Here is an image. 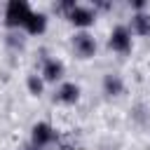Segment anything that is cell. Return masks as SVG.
<instances>
[{
	"label": "cell",
	"instance_id": "cell-1",
	"mask_svg": "<svg viewBox=\"0 0 150 150\" xmlns=\"http://www.w3.org/2000/svg\"><path fill=\"white\" fill-rule=\"evenodd\" d=\"M30 14H33V9L26 0H9L7 7H5V23H7V28L19 30V28L26 26Z\"/></svg>",
	"mask_w": 150,
	"mask_h": 150
},
{
	"label": "cell",
	"instance_id": "cell-2",
	"mask_svg": "<svg viewBox=\"0 0 150 150\" xmlns=\"http://www.w3.org/2000/svg\"><path fill=\"white\" fill-rule=\"evenodd\" d=\"M131 42H134L131 30H129V26H122V23L115 26L110 30V35H108V47L115 54H129L131 52Z\"/></svg>",
	"mask_w": 150,
	"mask_h": 150
},
{
	"label": "cell",
	"instance_id": "cell-3",
	"mask_svg": "<svg viewBox=\"0 0 150 150\" xmlns=\"http://www.w3.org/2000/svg\"><path fill=\"white\" fill-rule=\"evenodd\" d=\"M54 141H56V129H54L49 122H38V124H33V129H30V145H33L35 150H42V148L52 145Z\"/></svg>",
	"mask_w": 150,
	"mask_h": 150
},
{
	"label": "cell",
	"instance_id": "cell-4",
	"mask_svg": "<svg viewBox=\"0 0 150 150\" xmlns=\"http://www.w3.org/2000/svg\"><path fill=\"white\" fill-rule=\"evenodd\" d=\"M66 19H68L73 26H77V28H87V26H91V23H94L96 12H94V7H89V5L73 2V7L66 12Z\"/></svg>",
	"mask_w": 150,
	"mask_h": 150
},
{
	"label": "cell",
	"instance_id": "cell-5",
	"mask_svg": "<svg viewBox=\"0 0 150 150\" xmlns=\"http://www.w3.org/2000/svg\"><path fill=\"white\" fill-rule=\"evenodd\" d=\"M73 49H75V54L80 59H91L96 54V40H94V35L87 33V30L75 33L73 35Z\"/></svg>",
	"mask_w": 150,
	"mask_h": 150
},
{
	"label": "cell",
	"instance_id": "cell-6",
	"mask_svg": "<svg viewBox=\"0 0 150 150\" xmlns=\"http://www.w3.org/2000/svg\"><path fill=\"white\" fill-rule=\"evenodd\" d=\"M63 73H66L63 61H59V59H54V56H49V59H45V61H42L40 77H42L45 82H59V80L63 77Z\"/></svg>",
	"mask_w": 150,
	"mask_h": 150
},
{
	"label": "cell",
	"instance_id": "cell-7",
	"mask_svg": "<svg viewBox=\"0 0 150 150\" xmlns=\"http://www.w3.org/2000/svg\"><path fill=\"white\" fill-rule=\"evenodd\" d=\"M77 98H80V87L75 82H61L54 91V101L61 105H73L77 103Z\"/></svg>",
	"mask_w": 150,
	"mask_h": 150
},
{
	"label": "cell",
	"instance_id": "cell-8",
	"mask_svg": "<svg viewBox=\"0 0 150 150\" xmlns=\"http://www.w3.org/2000/svg\"><path fill=\"white\" fill-rule=\"evenodd\" d=\"M131 35H150V12H134L131 16V26H129Z\"/></svg>",
	"mask_w": 150,
	"mask_h": 150
},
{
	"label": "cell",
	"instance_id": "cell-9",
	"mask_svg": "<svg viewBox=\"0 0 150 150\" xmlns=\"http://www.w3.org/2000/svg\"><path fill=\"white\" fill-rule=\"evenodd\" d=\"M45 28H47V16H45L42 12H33V14L28 16L26 26H23V30H26L28 35H42Z\"/></svg>",
	"mask_w": 150,
	"mask_h": 150
},
{
	"label": "cell",
	"instance_id": "cell-10",
	"mask_svg": "<svg viewBox=\"0 0 150 150\" xmlns=\"http://www.w3.org/2000/svg\"><path fill=\"white\" fill-rule=\"evenodd\" d=\"M103 91H105L108 96H120V94L124 91V80H122L120 75H115V73H108V75L103 77Z\"/></svg>",
	"mask_w": 150,
	"mask_h": 150
},
{
	"label": "cell",
	"instance_id": "cell-11",
	"mask_svg": "<svg viewBox=\"0 0 150 150\" xmlns=\"http://www.w3.org/2000/svg\"><path fill=\"white\" fill-rule=\"evenodd\" d=\"M28 91L33 94V96H40L42 94V89H45V80L40 77V75H28Z\"/></svg>",
	"mask_w": 150,
	"mask_h": 150
}]
</instances>
